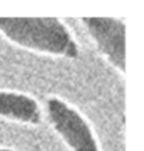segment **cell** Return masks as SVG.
I'll use <instances>...</instances> for the list:
<instances>
[{
  "mask_svg": "<svg viewBox=\"0 0 144 151\" xmlns=\"http://www.w3.org/2000/svg\"><path fill=\"white\" fill-rule=\"evenodd\" d=\"M0 151H14V150L9 149V147H5V146H0Z\"/></svg>",
  "mask_w": 144,
  "mask_h": 151,
  "instance_id": "cell-5",
  "label": "cell"
},
{
  "mask_svg": "<svg viewBox=\"0 0 144 151\" xmlns=\"http://www.w3.org/2000/svg\"><path fill=\"white\" fill-rule=\"evenodd\" d=\"M82 24L99 52L120 73L125 72V23L115 18H84Z\"/></svg>",
  "mask_w": 144,
  "mask_h": 151,
  "instance_id": "cell-3",
  "label": "cell"
},
{
  "mask_svg": "<svg viewBox=\"0 0 144 151\" xmlns=\"http://www.w3.org/2000/svg\"><path fill=\"white\" fill-rule=\"evenodd\" d=\"M47 115L57 135L71 151H101L91 123L73 105L51 96L47 101Z\"/></svg>",
  "mask_w": 144,
  "mask_h": 151,
  "instance_id": "cell-2",
  "label": "cell"
},
{
  "mask_svg": "<svg viewBox=\"0 0 144 151\" xmlns=\"http://www.w3.org/2000/svg\"><path fill=\"white\" fill-rule=\"evenodd\" d=\"M0 117L20 123L38 125L42 121V107L25 92L0 89Z\"/></svg>",
  "mask_w": 144,
  "mask_h": 151,
  "instance_id": "cell-4",
  "label": "cell"
},
{
  "mask_svg": "<svg viewBox=\"0 0 144 151\" xmlns=\"http://www.w3.org/2000/svg\"><path fill=\"white\" fill-rule=\"evenodd\" d=\"M0 34L13 44L61 58H76L78 45L58 18H0Z\"/></svg>",
  "mask_w": 144,
  "mask_h": 151,
  "instance_id": "cell-1",
  "label": "cell"
}]
</instances>
